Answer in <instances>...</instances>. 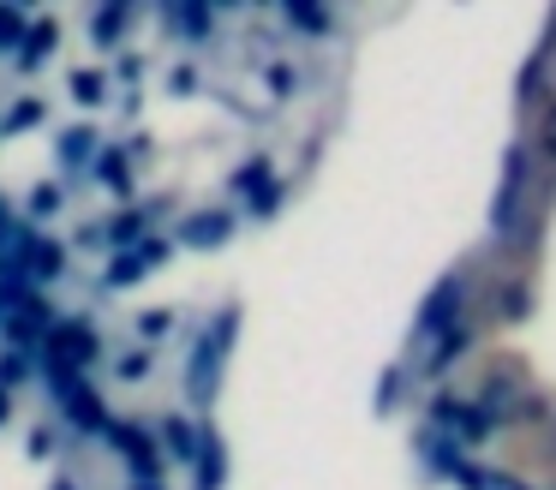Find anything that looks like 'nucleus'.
<instances>
[{"mask_svg":"<svg viewBox=\"0 0 556 490\" xmlns=\"http://www.w3.org/2000/svg\"><path fill=\"white\" fill-rule=\"evenodd\" d=\"M288 18H293V24H305V30H324L329 12H317V7H288Z\"/></svg>","mask_w":556,"mask_h":490,"instance_id":"nucleus-9","label":"nucleus"},{"mask_svg":"<svg viewBox=\"0 0 556 490\" xmlns=\"http://www.w3.org/2000/svg\"><path fill=\"white\" fill-rule=\"evenodd\" d=\"M54 347H61L66 359H78V365H85V359L97 353V335H90V323H61V329H54Z\"/></svg>","mask_w":556,"mask_h":490,"instance_id":"nucleus-1","label":"nucleus"},{"mask_svg":"<svg viewBox=\"0 0 556 490\" xmlns=\"http://www.w3.org/2000/svg\"><path fill=\"white\" fill-rule=\"evenodd\" d=\"M73 90H78V102H102V72H78Z\"/></svg>","mask_w":556,"mask_h":490,"instance_id":"nucleus-7","label":"nucleus"},{"mask_svg":"<svg viewBox=\"0 0 556 490\" xmlns=\"http://www.w3.org/2000/svg\"><path fill=\"white\" fill-rule=\"evenodd\" d=\"M156 257H162V246H144V251H138V257H121V263H114V269H109V287L132 281V275H138V269H150V263H156Z\"/></svg>","mask_w":556,"mask_h":490,"instance_id":"nucleus-5","label":"nucleus"},{"mask_svg":"<svg viewBox=\"0 0 556 490\" xmlns=\"http://www.w3.org/2000/svg\"><path fill=\"white\" fill-rule=\"evenodd\" d=\"M138 490H162V485H150V478H144V485H138Z\"/></svg>","mask_w":556,"mask_h":490,"instance_id":"nucleus-15","label":"nucleus"},{"mask_svg":"<svg viewBox=\"0 0 556 490\" xmlns=\"http://www.w3.org/2000/svg\"><path fill=\"white\" fill-rule=\"evenodd\" d=\"M544 150L556 155V108H551V114H544Z\"/></svg>","mask_w":556,"mask_h":490,"instance_id":"nucleus-13","label":"nucleus"},{"mask_svg":"<svg viewBox=\"0 0 556 490\" xmlns=\"http://www.w3.org/2000/svg\"><path fill=\"white\" fill-rule=\"evenodd\" d=\"M455 299H460V281H443V293L431 299V305H425V317H419V329H437V323L448 317V311H455Z\"/></svg>","mask_w":556,"mask_h":490,"instance_id":"nucleus-6","label":"nucleus"},{"mask_svg":"<svg viewBox=\"0 0 556 490\" xmlns=\"http://www.w3.org/2000/svg\"><path fill=\"white\" fill-rule=\"evenodd\" d=\"M121 370H126V377H144V370H150V359H144V353H132V359H121Z\"/></svg>","mask_w":556,"mask_h":490,"instance_id":"nucleus-12","label":"nucleus"},{"mask_svg":"<svg viewBox=\"0 0 556 490\" xmlns=\"http://www.w3.org/2000/svg\"><path fill=\"white\" fill-rule=\"evenodd\" d=\"M54 490H73V485H54Z\"/></svg>","mask_w":556,"mask_h":490,"instance_id":"nucleus-16","label":"nucleus"},{"mask_svg":"<svg viewBox=\"0 0 556 490\" xmlns=\"http://www.w3.org/2000/svg\"><path fill=\"white\" fill-rule=\"evenodd\" d=\"M168 311H144V317H138V329H144V341H162V329H168Z\"/></svg>","mask_w":556,"mask_h":490,"instance_id":"nucleus-8","label":"nucleus"},{"mask_svg":"<svg viewBox=\"0 0 556 490\" xmlns=\"http://www.w3.org/2000/svg\"><path fill=\"white\" fill-rule=\"evenodd\" d=\"M54 210H61V191L42 186V191H37V215H54Z\"/></svg>","mask_w":556,"mask_h":490,"instance_id":"nucleus-10","label":"nucleus"},{"mask_svg":"<svg viewBox=\"0 0 556 490\" xmlns=\"http://www.w3.org/2000/svg\"><path fill=\"white\" fill-rule=\"evenodd\" d=\"M162 449H168L174 461H192V454H198L192 425H186V418H168V425H162Z\"/></svg>","mask_w":556,"mask_h":490,"instance_id":"nucleus-3","label":"nucleus"},{"mask_svg":"<svg viewBox=\"0 0 556 490\" xmlns=\"http://www.w3.org/2000/svg\"><path fill=\"white\" fill-rule=\"evenodd\" d=\"M25 263H30V275H37V281H49V275L61 269V251H54L49 239H30V246H25Z\"/></svg>","mask_w":556,"mask_h":490,"instance_id":"nucleus-4","label":"nucleus"},{"mask_svg":"<svg viewBox=\"0 0 556 490\" xmlns=\"http://www.w3.org/2000/svg\"><path fill=\"white\" fill-rule=\"evenodd\" d=\"M216 473H222V466H216V449L204 442V490H216Z\"/></svg>","mask_w":556,"mask_h":490,"instance_id":"nucleus-11","label":"nucleus"},{"mask_svg":"<svg viewBox=\"0 0 556 490\" xmlns=\"http://www.w3.org/2000/svg\"><path fill=\"white\" fill-rule=\"evenodd\" d=\"M228 234H233V222H228V215H216V210H204V215L186 222V239H192V246H222Z\"/></svg>","mask_w":556,"mask_h":490,"instance_id":"nucleus-2","label":"nucleus"},{"mask_svg":"<svg viewBox=\"0 0 556 490\" xmlns=\"http://www.w3.org/2000/svg\"><path fill=\"white\" fill-rule=\"evenodd\" d=\"M18 30V12L13 7H0V36H13Z\"/></svg>","mask_w":556,"mask_h":490,"instance_id":"nucleus-14","label":"nucleus"}]
</instances>
